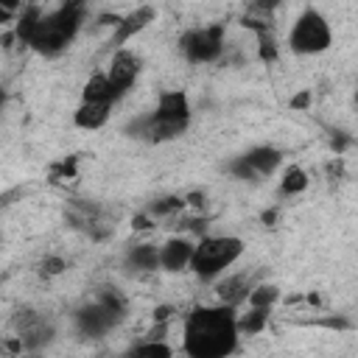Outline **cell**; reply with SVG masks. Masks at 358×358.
I'll return each mask as SVG.
<instances>
[{
  "label": "cell",
  "mask_w": 358,
  "mask_h": 358,
  "mask_svg": "<svg viewBox=\"0 0 358 358\" xmlns=\"http://www.w3.org/2000/svg\"><path fill=\"white\" fill-rule=\"evenodd\" d=\"M268 316H271L268 308H249L246 313H238V319H235L238 336H255V333H260L268 324Z\"/></svg>",
  "instance_id": "ac0fdd59"
},
{
  "label": "cell",
  "mask_w": 358,
  "mask_h": 358,
  "mask_svg": "<svg viewBox=\"0 0 358 358\" xmlns=\"http://www.w3.org/2000/svg\"><path fill=\"white\" fill-rule=\"evenodd\" d=\"M310 103H313V92H310V90H299V92L288 101V106H291L294 112H305Z\"/></svg>",
  "instance_id": "484cf974"
},
{
  "label": "cell",
  "mask_w": 358,
  "mask_h": 358,
  "mask_svg": "<svg viewBox=\"0 0 358 358\" xmlns=\"http://www.w3.org/2000/svg\"><path fill=\"white\" fill-rule=\"evenodd\" d=\"M14 20H17V14L0 6V25H14Z\"/></svg>",
  "instance_id": "f546056e"
},
{
  "label": "cell",
  "mask_w": 358,
  "mask_h": 358,
  "mask_svg": "<svg viewBox=\"0 0 358 358\" xmlns=\"http://www.w3.org/2000/svg\"><path fill=\"white\" fill-rule=\"evenodd\" d=\"M131 229H134V232H145V229H154V218H151L148 213H137V215L131 218Z\"/></svg>",
  "instance_id": "4316f807"
},
{
  "label": "cell",
  "mask_w": 358,
  "mask_h": 358,
  "mask_svg": "<svg viewBox=\"0 0 358 358\" xmlns=\"http://www.w3.org/2000/svg\"><path fill=\"white\" fill-rule=\"evenodd\" d=\"M115 101H117V98H115V92H112V87H109L103 70H101V73H92V76L87 78L84 90H81V103H109V106H112Z\"/></svg>",
  "instance_id": "9a60e30c"
},
{
  "label": "cell",
  "mask_w": 358,
  "mask_h": 358,
  "mask_svg": "<svg viewBox=\"0 0 358 358\" xmlns=\"http://www.w3.org/2000/svg\"><path fill=\"white\" fill-rule=\"evenodd\" d=\"M179 50L190 64H210L224 53V22L190 28L179 36Z\"/></svg>",
  "instance_id": "8992f818"
},
{
  "label": "cell",
  "mask_w": 358,
  "mask_h": 358,
  "mask_svg": "<svg viewBox=\"0 0 358 358\" xmlns=\"http://www.w3.org/2000/svg\"><path fill=\"white\" fill-rule=\"evenodd\" d=\"M157 17V8L154 6H137L131 8L129 14H120V22L115 25V34H112V45L115 48H123L129 39H134L143 28H148Z\"/></svg>",
  "instance_id": "30bf717a"
},
{
  "label": "cell",
  "mask_w": 358,
  "mask_h": 358,
  "mask_svg": "<svg viewBox=\"0 0 358 358\" xmlns=\"http://www.w3.org/2000/svg\"><path fill=\"white\" fill-rule=\"evenodd\" d=\"M249 291H252L249 274H232V277L218 280V285H215V299H218V305L238 308L241 302H246Z\"/></svg>",
  "instance_id": "7c38bea8"
},
{
  "label": "cell",
  "mask_w": 358,
  "mask_h": 358,
  "mask_svg": "<svg viewBox=\"0 0 358 358\" xmlns=\"http://www.w3.org/2000/svg\"><path fill=\"white\" fill-rule=\"evenodd\" d=\"M0 42H3V48H11V42H17V39H14V31H6Z\"/></svg>",
  "instance_id": "1f68e13d"
},
{
  "label": "cell",
  "mask_w": 358,
  "mask_h": 358,
  "mask_svg": "<svg viewBox=\"0 0 358 358\" xmlns=\"http://www.w3.org/2000/svg\"><path fill=\"white\" fill-rule=\"evenodd\" d=\"M308 185H310L308 171L299 168V165H288L282 171V179H280V196H285V199L288 196H299V193L308 190Z\"/></svg>",
  "instance_id": "e0dca14e"
},
{
  "label": "cell",
  "mask_w": 358,
  "mask_h": 358,
  "mask_svg": "<svg viewBox=\"0 0 358 358\" xmlns=\"http://www.w3.org/2000/svg\"><path fill=\"white\" fill-rule=\"evenodd\" d=\"M282 162V151L274 148V145H255L249 148L246 154L235 157L229 162V171L238 176V179H249V182H257L268 173H274V168Z\"/></svg>",
  "instance_id": "52a82bcc"
},
{
  "label": "cell",
  "mask_w": 358,
  "mask_h": 358,
  "mask_svg": "<svg viewBox=\"0 0 358 358\" xmlns=\"http://www.w3.org/2000/svg\"><path fill=\"white\" fill-rule=\"evenodd\" d=\"M204 204H207V196H204V193H199V190H193V193H187V196H185V207H193L196 213H201V210H204Z\"/></svg>",
  "instance_id": "83f0119b"
},
{
  "label": "cell",
  "mask_w": 358,
  "mask_h": 358,
  "mask_svg": "<svg viewBox=\"0 0 358 358\" xmlns=\"http://www.w3.org/2000/svg\"><path fill=\"white\" fill-rule=\"evenodd\" d=\"M277 56H280V48H277V39L271 36V31L257 34V59L263 64H274Z\"/></svg>",
  "instance_id": "603a6c76"
},
{
  "label": "cell",
  "mask_w": 358,
  "mask_h": 358,
  "mask_svg": "<svg viewBox=\"0 0 358 358\" xmlns=\"http://www.w3.org/2000/svg\"><path fill=\"white\" fill-rule=\"evenodd\" d=\"M260 221H263L266 227H268V224H274V221H277V210H266V213L260 215Z\"/></svg>",
  "instance_id": "4dcf8cb0"
},
{
  "label": "cell",
  "mask_w": 358,
  "mask_h": 358,
  "mask_svg": "<svg viewBox=\"0 0 358 358\" xmlns=\"http://www.w3.org/2000/svg\"><path fill=\"white\" fill-rule=\"evenodd\" d=\"M42 271H45L48 277H59V274L67 271V263H64V257H59V255H48V257L42 260Z\"/></svg>",
  "instance_id": "d4e9b609"
},
{
  "label": "cell",
  "mask_w": 358,
  "mask_h": 358,
  "mask_svg": "<svg viewBox=\"0 0 358 358\" xmlns=\"http://www.w3.org/2000/svg\"><path fill=\"white\" fill-rule=\"evenodd\" d=\"M140 64H143L140 56H137L134 50H129V48H117V50L112 53V62H109V67L103 70V76H106V81H109L115 98H120V95H126V92L131 90V84H134L137 76H140Z\"/></svg>",
  "instance_id": "ba28073f"
},
{
  "label": "cell",
  "mask_w": 358,
  "mask_h": 358,
  "mask_svg": "<svg viewBox=\"0 0 358 358\" xmlns=\"http://www.w3.org/2000/svg\"><path fill=\"white\" fill-rule=\"evenodd\" d=\"M288 45H291V50L299 53V56L324 53V50L333 45V31H330L327 17H324L319 8H313V6L302 8V14L296 17V22L291 25Z\"/></svg>",
  "instance_id": "5b68a950"
},
{
  "label": "cell",
  "mask_w": 358,
  "mask_h": 358,
  "mask_svg": "<svg viewBox=\"0 0 358 358\" xmlns=\"http://www.w3.org/2000/svg\"><path fill=\"white\" fill-rule=\"evenodd\" d=\"M238 308L199 305L185 316L182 350L187 358H229L238 350Z\"/></svg>",
  "instance_id": "6da1fadb"
},
{
  "label": "cell",
  "mask_w": 358,
  "mask_h": 358,
  "mask_svg": "<svg viewBox=\"0 0 358 358\" xmlns=\"http://www.w3.org/2000/svg\"><path fill=\"white\" fill-rule=\"evenodd\" d=\"M243 255V241L238 235H204L199 243H193L190 271L201 282L218 280L229 266H235Z\"/></svg>",
  "instance_id": "277c9868"
},
{
  "label": "cell",
  "mask_w": 358,
  "mask_h": 358,
  "mask_svg": "<svg viewBox=\"0 0 358 358\" xmlns=\"http://www.w3.org/2000/svg\"><path fill=\"white\" fill-rule=\"evenodd\" d=\"M3 101H6V95H3V90H0V109H3Z\"/></svg>",
  "instance_id": "d6a6232c"
},
{
  "label": "cell",
  "mask_w": 358,
  "mask_h": 358,
  "mask_svg": "<svg viewBox=\"0 0 358 358\" xmlns=\"http://www.w3.org/2000/svg\"><path fill=\"white\" fill-rule=\"evenodd\" d=\"M120 319H123V316H120L117 310H112L109 305H103L101 299H92V302H87V305H81V308L76 310V324H78V330L87 333V336H103V333L112 330Z\"/></svg>",
  "instance_id": "9c48e42d"
},
{
  "label": "cell",
  "mask_w": 358,
  "mask_h": 358,
  "mask_svg": "<svg viewBox=\"0 0 358 358\" xmlns=\"http://www.w3.org/2000/svg\"><path fill=\"white\" fill-rule=\"evenodd\" d=\"M17 336H20V341H22V350H39V347H45V344L53 338V327L39 319V322H34L31 327H25V330L17 333Z\"/></svg>",
  "instance_id": "d6986e66"
},
{
  "label": "cell",
  "mask_w": 358,
  "mask_h": 358,
  "mask_svg": "<svg viewBox=\"0 0 358 358\" xmlns=\"http://www.w3.org/2000/svg\"><path fill=\"white\" fill-rule=\"evenodd\" d=\"M50 179L53 182H59V179H76V157H67L59 165H53L50 168Z\"/></svg>",
  "instance_id": "cb8c5ba5"
},
{
  "label": "cell",
  "mask_w": 358,
  "mask_h": 358,
  "mask_svg": "<svg viewBox=\"0 0 358 358\" xmlns=\"http://www.w3.org/2000/svg\"><path fill=\"white\" fill-rule=\"evenodd\" d=\"M42 14H45V8H42V6H34V3L22 6V11L17 14V20H14V25H11L14 39H17L20 45H31L34 31H36V25H39Z\"/></svg>",
  "instance_id": "5bb4252c"
},
{
  "label": "cell",
  "mask_w": 358,
  "mask_h": 358,
  "mask_svg": "<svg viewBox=\"0 0 358 358\" xmlns=\"http://www.w3.org/2000/svg\"><path fill=\"white\" fill-rule=\"evenodd\" d=\"M193 257V241L187 238H168L159 246V268L162 271H185Z\"/></svg>",
  "instance_id": "8fae6325"
},
{
  "label": "cell",
  "mask_w": 358,
  "mask_h": 358,
  "mask_svg": "<svg viewBox=\"0 0 358 358\" xmlns=\"http://www.w3.org/2000/svg\"><path fill=\"white\" fill-rule=\"evenodd\" d=\"M126 266L134 271H157L159 268V246L154 243H137L126 255Z\"/></svg>",
  "instance_id": "2e32d148"
},
{
  "label": "cell",
  "mask_w": 358,
  "mask_h": 358,
  "mask_svg": "<svg viewBox=\"0 0 358 358\" xmlns=\"http://www.w3.org/2000/svg\"><path fill=\"white\" fill-rule=\"evenodd\" d=\"M187 126H190V101L185 90H165L159 92L154 112L137 117L129 126V131L148 143H168V140L182 137Z\"/></svg>",
  "instance_id": "7a4b0ae2"
},
{
  "label": "cell",
  "mask_w": 358,
  "mask_h": 358,
  "mask_svg": "<svg viewBox=\"0 0 358 358\" xmlns=\"http://www.w3.org/2000/svg\"><path fill=\"white\" fill-rule=\"evenodd\" d=\"M129 358H173V350L168 341H148L143 338L140 344L131 347Z\"/></svg>",
  "instance_id": "44dd1931"
},
{
  "label": "cell",
  "mask_w": 358,
  "mask_h": 358,
  "mask_svg": "<svg viewBox=\"0 0 358 358\" xmlns=\"http://www.w3.org/2000/svg\"><path fill=\"white\" fill-rule=\"evenodd\" d=\"M171 313H173L171 305H159V308H154V324H168Z\"/></svg>",
  "instance_id": "f1b7e54d"
},
{
  "label": "cell",
  "mask_w": 358,
  "mask_h": 358,
  "mask_svg": "<svg viewBox=\"0 0 358 358\" xmlns=\"http://www.w3.org/2000/svg\"><path fill=\"white\" fill-rule=\"evenodd\" d=\"M109 115H112L109 103H78V109L73 112V123L84 131H98L106 126Z\"/></svg>",
  "instance_id": "4fadbf2b"
},
{
  "label": "cell",
  "mask_w": 358,
  "mask_h": 358,
  "mask_svg": "<svg viewBox=\"0 0 358 358\" xmlns=\"http://www.w3.org/2000/svg\"><path fill=\"white\" fill-rule=\"evenodd\" d=\"M182 210H185V196H162V199L151 201L145 213L151 218H168V215H176Z\"/></svg>",
  "instance_id": "7402d4cb"
},
{
  "label": "cell",
  "mask_w": 358,
  "mask_h": 358,
  "mask_svg": "<svg viewBox=\"0 0 358 358\" xmlns=\"http://www.w3.org/2000/svg\"><path fill=\"white\" fill-rule=\"evenodd\" d=\"M280 302V288L274 282H260V285H252L249 296H246V305L249 308H274Z\"/></svg>",
  "instance_id": "ffe728a7"
},
{
  "label": "cell",
  "mask_w": 358,
  "mask_h": 358,
  "mask_svg": "<svg viewBox=\"0 0 358 358\" xmlns=\"http://www.w3.org/2000/svg\"><path fill=\"white\" fill-rule=\"evenodd\" d=\"M87 17V6L73 0V3H62L59 8L53 11H45L36 31H34V39H31V50H36L39 56H59L62 50H67V45L76 39V34L81 31V22Z\"/></svg>",
  "instance_id": "3957f363"
}]
</instances>
